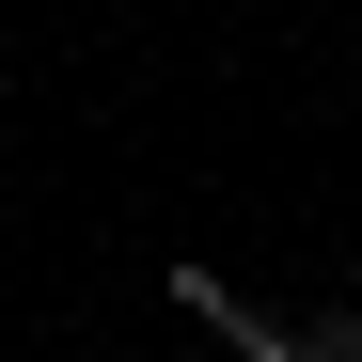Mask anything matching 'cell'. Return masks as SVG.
Masks as SVG:
<instances>
[{
    "mask_svg": "<svg viewBox=\"0 0 362 362\" xmlns=\"http://www.w3.org/2000/svg\"><path fill=\"white\" fill-rule=\"evenodd\" d=\"M158 284L189 299V315H205L236 362H362V299H331V315H299V331H284V315H252V299H236L221 268H158Z\"/></svg>",
    "mask_w": 362,
    "mask_h": 362,
    "instance_id": "1",
    "label": "cell"
}]
</instances>
